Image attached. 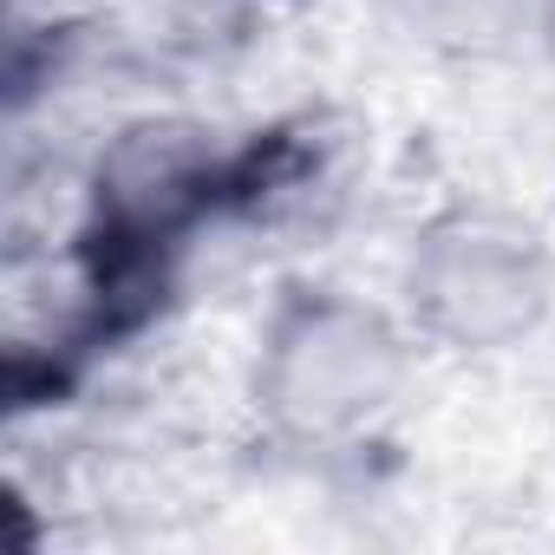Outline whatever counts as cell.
<instances>
[{
    "instance_id": "cell-2",
    "label": "cell",
    "mask_w": 555,
    "mask_h": 555,
    "mask_svg": "<svg viewBox=\"0 0 555 555\" xmlns=\"http://www.w3.org/2000/svg\"><path fill=\"white\" fill-rule=\"evenodd\" d=\"M412 314L431 340H451L464 353H496L522 334L542 327L548 295H555V268L548 248L490 209H457L425 229L412 248Z\"/></svg>"
},
{
    "instance_id": "cell-3",
    "label": "cell",
    "mask_w": 555,
    "mask_h": 555,
    "mask_svg": "<svg viewBox=\"0 0 555 555\" xmlns=\"http://www.w3.org/2000/svg\"><path fill=\"white\" fill-rule=\"evenodd\" d=\"M222 190V157L196 125L144 118L125 125L92 170V235L112 242L118 261H144L177 242L196 216H209Z\"/></svg>"
},
{
    "instance_id": "cell-1",
    "label": "cell",
    "mask_w": 555,
    "mask_h": 555,
    "mask_svg": "<svg viewBox=\"0 0 555 555\" xmlns=\"http://www.w3.org/2000/svg\"><path fill=\"white\" fill-rule=\"evenodd\" d=\"M405 379V340L399 327L347 295H301L274 314L255 392L268 418L295 438H340L360 431L392 405Z\"/></svg>"
}]
</instances>
